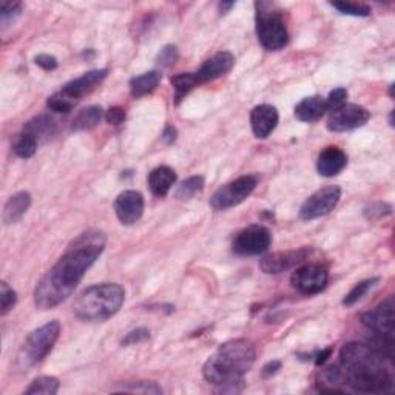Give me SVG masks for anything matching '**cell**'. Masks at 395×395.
I'll list each match as a JSON object with an SVG mask.
<instances>
[{
    "label": "cell",
    "instance_id": "obj_2",
    "mask_svg": "<svg viewBox=\"0 0 395 395\" xmlns=\"http://www.w3.org/2000/svg\"><path fill=\"white\" fill-rule=\"evenodd\" d=\"M346 386L364 394H385L392 391V372L386 364V358L369 344L352 342L339 351Z\"/></svg>",
    "mask_w": 395,
    "mask_h": 395
},
{
    "label": "cell",
    "instance_id": "obj_17",
    "mask_svg": "<svg viewBox=\"0 0 395 395\" xmlns=\"http://www.w3.org/2000/svg\"><path fill=\"white\" fill-rule=\"evenodd\" d=\"M233 65H235L233 54L228 51H219L215 54V56H212L209 60H205L196 74L201 81V84H203V82L215 81V79L221 78V76L227 74L232 70Z\"/></svg>",
    "mask_w": 395,
    "mask_h": 395
},
{
    "label": "cell",
    "instance_id": "obj_25",
    "mask_svg": "<svg viewBox=\"0 0 395 395\" xmlns=\"http://www.w3.org/2000/svg\"><path fill=\"white\" fill-rule=\"evenodd\" d=\"M170 82H171V85H173V90H175L176 103L181 102L185 98V96L192 92L193 88H196L201 84V81H199L196 73H179V74H175V76H171Z\"/></svg>",
    "mask_w": 395,
    "mask_h": 395
},
{
    "label": "cell",
    "instance_id": "obj_37",
    "mask_svg": "<svg viewBox=\"0 0 395 395\" xmlns=\"http://www.w3.org/2000/svg\"><path fill=\"white\" fill-rule=\"evenodd\" d=\"M150 338V330L145 329V328H137L135 330L128 332L126 335V338L122 339V346H131V344H137V343H142L145 339Z\"/></svg>",
    "mask_w": 395,
    "mask_h": 395
},
{
    "label": "cell",
    "instance_id": "obj_26",
    "mask_svg": "<svg viewBox=\"0 0 395 395\" xmlns=\"http://www.w3.org/2000/svg\"><path fill=\"white\" fill-rule=\"evenodd\" d=\"M37 144L39 141L36 140V136H33L28 131H22L15 141V145H12V150H15V153L22 158V159H28L33 158L36 155L37 151Z\"/></svg>",
    "mask_w": 395,
    "mask_h": 395
},
{
    "label": "cell",
    "instance_id": "obj_36",
    "mask_svg": "<svg viewBox=\"0 0 395 395\" xmlns=\"http://www.w3.org/2000/svg\"><path fill=\"white\" fill-rule=\"evenodd\" d=\"M178 58H179V54H178L176 47L175 45H167V47H164L161 53L158 54L156 62H158V65H161L165 68V67H170V65L175 64Z\"/></svg>",
    "mask_w": 395,
    "mask_h": 395
},
{
    "label": "cell",
    "instance_id": "obj_20",
    "mask_svg": "<svg viewBox=\"0 0 395 395\" xmlns=\"http://www.w3.org/2000/svg\"><path fill=\"white\" fill-rule=\"evenodd\" d=\"M326 112H328L326 99L321 96H310V98H304L295 107V117L298 121L310 124L321 119Z\"/></svg>",
    "mask_w": 395,
    "mask_h": 395
},
{
    "label": "cell",
    "instance_id": "obj_35",
    "mask_svg": "<svg viewBox=\"0 0 395 395\" xmlns=\"http://www.w3.org/2000/svg\"><path fill=\"white\" fill-rule=\"evenodd\" d=\"M348 99V90L346 88H335L334 92H330L328 98H326V103H328V112H334V110L343 107Z\"/></svg>",
    "mask_w": 395,
    "mask_h": 395
},
{
    "label": "cell",
    "instance_id": "obj_7",
    "mask_svg": "<svg viewBox=\"0 0 395 395\" xmlns=\"http://www.w3.org/2000/svg\"><path fill=\"white\" fill-rule=\"evenodd\" d=\"M256 184H258V178L255 175H246L223 185L215 192V195L210 199L212 209L223 212L241 204L242 201H246L252 195Z\"/></svg>",
    "mask_w": 395,
    "mask_h": 395
},
{
    "label": "cell",
    "instance_id": "obj_44",
    "mask_svg": "<svg viewBox=\"0 0 395 395\" xmlns=\"http://www.w3.org/2000/svg\"><path fill=\"white\" fill-rule=\"evenodd\" d=\"M389 126L391 127H394V112L391 113V116H389Z\"/></svg>",
    "mask_w": 395,
    "mask_h": 395
},
{
    "label": "cell",
    "instance_id": "obj_15",
    "mask_svg": "<svg viewBox=\"0 0 395 395\" xmlns=\"http://www.w3.org/2000/svg\"><path fill=\"white\" fill-rule=\"evenodd\" d=\"M107 76H108L107 68L88 72L85 74H82L81 78H76L68 82V84L62 87L60 92H64L67 96H70L72 99L79 102L81 98H84V96L94 92V90L107 79Z\"/></svg>",
    "mask_w": 395,
    "mask_h": 395
},
{
    "label": "cell",
    "instance_id": "obj_33",
    "mask_svg": "<svg viewBox=\"0 0 395 395\" xmlns=\"http://www.w3.org/2000/svg\"><path fill=\"white\" fill-rule=\"evenodd\" d=\"M16 303H17V294L8 286V284L2 281V284H0V304H2L0 314H2V317H5L10 310H12V308L16 306Z\"/></svg>",
    "mask_w": 395,
    "mask_h": 395
},
{
    "label": "cell",
    "instance_id": "obj_30",
    "mask_svg": "<svg viewBox=\"0 0 395 395\" xmlns=\"http://www.w3.org/2000/svg\"><path fill=\"white\" fill-rule=\"evenodd\" d=\"M76 103L78 102L72 99L70 96H67L64 92L54 93L47 101L48 108H50L51 112H54V113H70L72 110L74 108Z\"/></svg>",
    "mask_w": 395,
    "mask_h": 395
},
{
    "label": "cell",
    "instance_id": "obj_38",
    "mask_svg": "<svg viewBox=\"0 0 395 395\" xmlns=\"http://www.w3.org/2000/svg\"><path fill=\"white\" fill-rule=\"evenodd\" d=\"M127 113L126 110L122 107H112L106 113V121L110 124V126H121L126 121Z\"/></svg>",
    "mask_w": 395,
    "mask_h": 395
},
{
    "label": "cell",
    "instance_id": "obj_34",
    "mask_svg": "<svg viewBox=\"0 0 395 395\" xmlns=\"http://www.w3.org/2000/svg\"><path fill=\"white\" fill-rule=\"evenodd\" d=\"M22 12V3L20 2H2L0 5V20H2V28H6L12 20Z\"/></svg>",
    "mask_w": 395,
    "mask_h": 395
},
{
    "label": "cell",
    "instance_id": "obj_12",
    "mask_svg": "<svg viewBox=\"0 0 395 395\" xmlns=\"http://www.w3.org/2000/svg\"><path fill=\"white\" fill-rule=\"evenodd\" d=\"M328 270L323 266L306 264L295 270L290 283H292L294 289H296V292L303 295H317L323 292L328 286Z\"/></svg>",
    "mask_w": 395,
    "mask_h": 395
},
{
    "label": "cell",
    "instance_id": "obj_8",
    "mask_svg": "<svg viewBox=\"0 0 395 395\" xmlns=\"http://www.w3.org/2000/svg\"><path fill=\"white\" fill-rule=\"evenodd\" d=\"M362 323L372 332L373 337L395 344V306L392 298H387L377 308L363 314Z\"/></svg>",
    "mask_w": 395,
    "mask_h": 395
},
{
    "label": "cell",
    "instance_id": "obj_19",
    "mask_svg": "<svg viewBox=\"0 0 395 395\" xmlns=\"http://www.w3.org/2000/svg\"><path fill=\"white\" fill-rule=\"evenodd\" d=\"M176 183V173L169 165H159L149 175V187L155 196L162 198L171 190Z\"/></svg>",
    "mask_w": 395,
    "mask_h": 395
},
{
    "label": "cell",
    "instance_id": "obj_1",
    "mask_svg": "<svg viewBox=\"0 0 395 395\" xmlns=\"http://www.w3.org/2000/svg\"><path fill=\"white\" fill-rule=\"evenodd\" d=\"M107 244L106 233L88 230L81 233L60 260L42 276L34 290V303L40 310L59 306L72 296L87 270L94 264Z\"/></svg>",
    "mask_w": 395,
    "mask_h": 395
},
{
    "label": "cell",
    "instance_id": "obj_28",
    "mask_svg": "<svg viewBox=\"0 0 395 395\" xmlns=\"http://www.w3.org/2000/svg\"><path fill=\"white\" fill-rule=\"evenodd\" d=\"M204 178L203 176H190L187 178L185 181H183L181 184L178 185V189L175 190V198L179 201H187L192 199L196 193L204 190Z\"/></svg>",
    "mask_w": 395,
    "mask_h": 395
},
{
    "label": "cell",
    "instance_id": "obj_4",
    "mask_svg": "<svg viewBox=\"0 0 395 395\" xmlns=\"http://www.w3.org/2000/svg\"><path fill=\"white\" fill-rule=\"evenodd\" d=\"M126 301V290L116 283H103L87 287L73 304L74 315L82 321L101 323L115 317Z\"/></svg>",
    "mask_w": 395,
    "mask_h": 395
},
{
    "label": "cell",
    "instance_id": "obj_3",
    "mask_svg": "<svg viewBox=\"0 0 395 395\" xmlns=\"http://www.w3.org/2000/svg\"><path fill=\"white\" fill-rule=\"evenodd\" d=\"M255 358L256 351L251 342L244 338L230 339L221 344L204 363L203 376L209 383L218 386L219 392H239Z\"/></svg>",
    "mask_w": 395,
    "mask_h": 395
},
{
    "label": "cell",
    "instance_id": "obj_27",
    "mask_svg": "<svg viewBox=\"0 0 395 395\" xmlns=\"http://www.w3.org/2000/svg\"><path fill=\"white\" fill-rule=\"evenodd\" d=\"M60 383L56 377L44 376L33 381L28 389L25 391L26 395H54L59 392Z\"/></svg>",
    "mask_w": 395,
    "mask_h": 395
},
{
    "label": "cell",
    "instance_id": "obj_32",
    "mask_svg": "<svg viewBox=\"0 0 395 395\" xmlns=\"http://www.w3.org/2000/svg\"><path fill=\"white\" fill-rule=\"evenodd\" d=\"M363 213L369 221H378L381 218L389 217L392 213V205L385 203V201H377V203H372L371 205L364 207Z\"/></svg>",
    "mask_w": 395,
    "mask_h": 395
},
{
    "label": "cell",
    "instance_id": "obj_14",
    "mask_svg": "<svg viewBox=\"0 0 395 395\" xmlns=\"http://www.w3.org/2000/svg\"><path fill=\"white\" fill-rule=\"evenodd\" d=\"M310 253L309 249H298V251H286L269 253L260 261V267L264 274H281L300 264Z\"/></svg>",
    "mask_w": 395,
    "mask_h": 395
},
{
    "label": "cell",
    "instance_id": "obj_13",
    "mask_svg": "<svg viewBox=\"0 0 395 395\" xmlns=\"http://www.w3.org/2000/svg\"><path fill=\"white\" fill-rule=\"evenodd\" d=\"M115 212L122 224H136L144 213V196L137 190H126L117 195L115 201Z\"/></svg>",
    "mask_w": 395,
    "mask_h": 395
},
{
    "label": "cell",
    "instance_id": "obj_11",
    "mask_svg": "<svg viewBox=\"0 0 395 395\" xmlns=\"http://www.w3.org/2000/svg\"><path fill=\"white\" fill-rule=\"evenodd\" d=\"M371 119V113L357 103H344L334 112H330L328 119V128L335 133L351 131L363 127Z\"/></svg>",
    "mask_w": 395,
    "mask_h": 395
},
{
    "label": "cell",
    "instance_id": "obj_41",
    "mask_svg": "<svg viewBox=\"0 0 395 395\" xmlns=\"http://www.w3.org/2000/svg\"><path fill=\"white\" fill-rule=\"evenodd\" d=\"M176 136H178V131L173 126H167L164 128V133H162V140L167 142V144H173L176 141Z\"/></svg>",
    "mask_w": 395,
    "mask_h": 395
},
{
    "label": "cell",
    "instance_id": "obj_22",
    "mask_svg": "<svg viewBox=\"0 0 395 395\" xmlns=\"http://www.w3.org/2000/svg\"><path fill=\"white\" fill-rule=\"evenodd\" d=\"M159 82H161V73L156 70L144 73L141 76H135L130 81V93L133 98H142V96L153 93L159 85Z\"/></svg>",
    "mask_w": 395,
    "mask_h": 395
},
{
    "label": "cell",
    "instance_id": "obj_5",
    "mask_svg": "<svg viewBox=\"0 0 395 395\" xmlns=\"http://www.w3.org/2000/svg\"><path fill=\"white\" fill-rule=\"evenodd\" d=\"M256 36L269 51L283 50L289 42L286 22L280 10L270 2H256Z\"/></svg>",
    "mask_w": 395,
    "mask_h": 395
},
{
    "label": "cell",
    "instance_id": "obj_16",
    "mask_svg": "<svg viewBox=\"0 0 395 395\" xmlns=\"http://www.w3.org/2000/svg\"><path fill=\"white\" fill-rule=\"evenodd\" d=\"M280 116L278 110L267 103L255 107L251 113V126L255 137L258 140H266L272 131L278 126Z\"/></svg>",
    "mask_w": 395,
    "mask_h": 395
},
{
    "label": "cell",
    "instance_id": "obj_23",
    "mask_svg": "<svg viewBox=\"0 0 395 395\" xmlns=\"http://www.w3.org/2000/svg\"><path fill=\"white\" fill-rule=\"evenodd\" d=\"M56 124L58 122L51 116L40 115L26 124L24 130L28 131L33 136H36L37 141H48L51 136L56 135Z\"/></svg>",
    "mask_w": 395,
    "mask_h": 395
},
{
    "label": "cell",
    "instance_id": "obj_9",
    "mask_svg": "<svg viewBox=\"0 0 395 395\" xmlns=\"http://www.w3.org/2000/svg\"><path fill=\"white\" fill-rule=\"evenodd\" d=\"M270 244H272V235H270L269 228L253 224L242 228L241 232L235 235L232 249L237 255L252 256L267 252Z\"/></svg>",
    "mask_w": 395,
    "mask_h": 395
},
{
    "label": "cell",
    "instance_id": "obj_6",
    "mask_svg": "<svg viewBox=\"0 0 395 395\" xmlns=\"http://www.w3.org/2000/svg\"><path fill=\"white\" fill-rule=\"evenodd\" d=\"M60 335V323L53 320L40 328L34 329L31 334L25 338L22 349L19 353V363L24 369L44 362L48 353L51 352L53 346L56 344Z\"/></svg>",
    "mask_w": 395,
    "mask_h": 395
},
{
    "label": "cell",
    "instance_id": "obj_31",
    "mask_svg": "<svg viewBox=\"0 0 395 395\" xmlns=\"http://www.w3.org/2000/svg\"><path fill=\"white\" fill-rule=\"evenodd\" d=\"M335 10H338L342 15L346 16H355V17H367L371 16V8L363 3H353V2H332L330 3Z\"/></svg>",
    "mask_w": 395,
    "mask_h": 395
},
{
    "label": "cell",
    "instance_id": "obj_39",
    "mask_svg": "<svg viewBox=\"0 0 395 395\" xmlns=\"http://www.w3.org/2000/svg\"><path fill=\"white\" fill-rule=\"evenodd\" d=\"M34 62L45 72H53L58 68V59L51 56V54H39V56L34 59Z\"/></svg>",
    "mask_w": 395,
    "mask_h": 395
},
{
    "label": "cell",
    "instance_id": "obj_21",
    "mask_svg": "<svg viewBox=\"0 0 395 395\" xmlns=\"http://www.w3.org/2000/svg\"><path fill=\"white\" fill-rule=\"evenodd\" d=\"M31 205V195L28 192H19L12 195L3 207V223L15 224L24 217Z\"/></svg>",
    "mask_w": 395,
    "mask_h": 395
},
{
    "label": "cell",
    "instance_id": "obj_18",
    "mask_svg": "<svg viewBox=\"0 0 395 395\" xmlns=\"http://www.w3.org/2000/svg\"><path fill=\"white\" fill-rule=\"evenodd\" d=\"M346 165H348V156H346L342 149L335 147V145H329L326 147L317 161V170L324 178H332L342 173Z\"/></svg>",
    "mask_w": 395,
    "mask_h": 395
},
{
    "label": "cell",
    "instance_id": "obj_24",
    "mask_svg": "<svg viewBox=\"0 0 395 395\" xmlns=\"http://www.w3.org/2000/svg\"><path fill=\"white\" fill-rule=\"evenodd\" d=\"M102 119V108L99 106H92L82 110L72 121L73 131H87L99 126Z\"/></svg>",
    "mask_w": 395,
    "mask_h": 395
},
{
    "label": "cell",
    "instance_id": "obj_40",
    "mask_svg": "<svg viewBox=\"0 0 395 395\" xmlns=\"http://www.w3.org/2000/svg\"><path fill=\"white\" fill-rule=\"evenodd\" d=\"M281 369V362H278V360H274V362H269L264 367H262V378H270V377H274L276 372H278Z\"/></svg>",
    "mask_w": 395,
    "mask_h": 395
},
{
    "label": "cell",
    "instance_id": "obj_10",
    "mask_svg": "<svg viewBox=\"0 0 395 395\" xmlns=\"http://www.w3.org/2000/svg\"><path fill=\"white\" fill-rule=\"evenodd\" d=\"M339 198H342V189L338 185L323 187L304 201L300 209V218L310 221L326 217L338 205Z\"/></svg>",
    "mask_w": 395,
    "mask_h": 395
},
{
    "label": "cell",
    "instance_id": "obj_43",
    "mask_svg": "<svg viewBox=\"0 0 395 395\" xmlns=\"http://www.w3.org/2000/svg\"><path fill=\"white\" fill-rule=\"evenodd\" d=\"M233 6H235V2H221L219 3L221 15H226V12H228V10L233 8Z\"/></svg>",
    "mask_w": 395,
    "mask_h": 395
},
{
    "label": "cell",
    "instance_id": "obj_42",
    "mask_svg": "<svg viewBox=\"0 0 395 395\" xmlns=\"http://www.w3.org/2000/svg\"><path fill=\"white\" fill-rule=\"evenodd\" d=\"M330 353H332V348H326V349L318 352L317 355H315V364H318V366L323 364L326 360L330 357Z\"/></svg>",
    "mask_w": 395,
    "mask_h": 395
},
{
    "label": "cell",
    "instance_id": "obj_29",
    "mask_svg": "<svg viewBox=\"0 0 395 395\" xmlns=\"http://www.w3.org/2000/svg\"><path fill=\"white\" fill-rule=\"evenodd\" d=\"M378 281H380V278H369V280H364L362 283H358L357 286L344 296V300H343L344 306L349 308V306H353L355 303H358L363 296H366V294L369 292V290H372L373 287L377 286Z\"/></svg>",
    "mask_w": 395,
    "mask_h": 395
}]
</instances>
